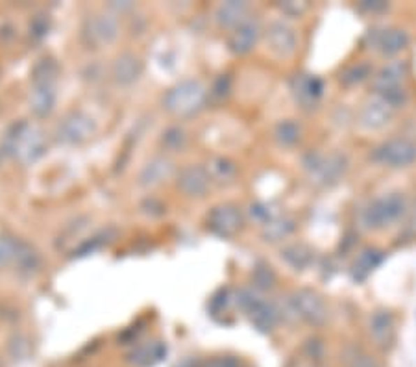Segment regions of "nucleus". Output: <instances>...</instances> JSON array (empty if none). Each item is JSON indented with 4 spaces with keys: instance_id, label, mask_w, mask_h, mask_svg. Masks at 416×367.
<instances>
[{
    "instance_id": "1",
    "label": "nucleus",
    "mask_w": 416,
    "mask_h": 367,
    "mask_svg": "<svg viewBox=\"0 0 416 367\" xmlns=\"http://www.w3.org/2000/svg\"><path fill=\"white\" fill-rule=\"evenodd\" d=\"M207 89L200 80H181L172 85L163 99V106L174 117H193L206 106Z\"/></svg>"
},
{
    "instance_id": "2",
    "label": "nucleus",
    "mask_w": 416,
    "mask_h": 367,
    "mask_svg": "<svg viewBox=\"0 0 416 367\" xmlns=\"http://www.w3.org/2000/svg\"><path fill=\"white\" fill-rule=\"evenodd\" d=\"M407 210L406 197L401 193H389L383 197L376 199L363 212V223L366 229L380 230L390 226L403 217Z\"/></svg>"
},
{
    "instance_id": "3",
    "label": "nucleus",
    "mask_w": 416,
    "mask_h": 367,
    "mask_svg": "<svg viewBox=\"0 0 416 367\" xmlns=\"http://www.w3.org/2000/svg\"><path fill=\"white\" fill-rule=\"evenodd\" d=\"M304 167L307 175L316 186H333L344 176L348 169V161L343 154H320L309 152L304 158Z\"/></svg>"
},
{
    "instance_id": "4",
    "label": "nucleus",
    "mask_w": 416,
    "mask_h": 367,
    "mask_svg": "<svg viewBox=\"0 0 416 367\" xmlns=\"http://www.w3.org/2000/svg\"><path fill=\"white\" fill-rule=\"evenodd\" d=\"M289 310L296 319L306 321L313 326L324 325L329 315L326 301L313 289H298L292 293L289 297Z\"/></svg>"
},
{
    "instance_id": "5",
    "label": "nucleus",
    "mask_w": 416,
    "mask_h": 367,
    "mask_svg": "<svg viewBox=\"0 0 416 367\" xmlns=\"http://www.w3.org/2000/svg\"><path fill=\"white\" fill-rule=\"evenodd\" d=\"M119 38V21L111 13H95L85 19L82 39L89 48L107 47Z\"/></svg>"
},
{
    "instance_id": "6",
    "label": "nucleus",
    "mask_w": 416,
    "mask_h": 367,
    "mask_svg": "<svg viewBox=\"0 0 416 367\" xmlns=\"http://www.w3.org/2000/svg\"><path fill=\"white\" fill-rule=\"evenodd\" d=\"M11 150L22 164H36L47 152V141L37 127L21 124L11 138Z\"/></svg>"
},
{
    "instance_id": "7",
    "label": "nucleus",
    "mask_w": 416,
    "mask_h": 367,
    "mask_svg": "<svg viewBox=\"0 0 416 367\" xmlns=\"http://www.w3.org/2000/svg\"><path fill=\"white\" fill-rule=\"evenodd\" d=\"M96 132L95 119L84 112H70L56 128V138L65 145H82Z\"/></svg>"
},
{
    "instance_id": "8",
    "label": "nucleus",
    "mask_w": 416,
    "mask_h": 367,
    "mask_svg": "<svg viewBox=\"0 0 416 367\" xmlns=\"http://www.w3.org/2000/svg\"><path fill=\"white\" fill-rule=\"evenodd\" d=\"M244 217L235 204H218L207 215V229L218 238H232L243 229Z\"/></svg>"
},
{
    "instance_id": "9",
    "label": "nucleus",
    "mask_w": 416,
    "mask_h": 367,
    "mask_svg": "<svg viewBox=\"0 0 416 367\" xmlns=\"http://www.w3.org/2000/svg\"><path fill=\"white\" fill-rule=\"evenodd\" d=\"M374 160L387 167H407L416 160V143L406 138L390 139L374 150Z\"/></svg>"
},
{
    "instance_id": "10",
    "label": "nucleus",
    "mask_w": 416,
    "mask_h": 367,
    "mask_svg": "<svg viewBox=\"0 0 416 367\" xmlns=\"http://www.w3.org/2000/svg\"><path fill=\"white\" fill-rule=\"evenodd\" d=\"M178 189L187 197H202L211 186V176L202 165H187L178 173Z\"/></svg>"
},
{
    "instance_id": "11",
    "label": "nucleus",
    "mask_w": 416,
    "mask_h": 367,
    "mask_svg": "<svg viewBox=\"0 0 416 367\" xmlns=\"http://www.w3.org/2000/svg\"><path fill=\"white\" fill-rule=\"evenodd\" d=\"M261 36V27L255 19H244L239 27L233 28L228 39V48L232 50L235 56H244L252 50L259 41Z\"/></svg>"
},
{
    "instance_id": "12",
    "label": "nucleus",
    "mask_w": 416,
    "mask_h": 367,
    "mask_svg": "<svg viewBox=\"0 0 416 367\" xmlns=\"http://www.w3.org/2000/svg\"><path fill=\"white\" fill-rule=\"evenodd\" d=\"M290 89L295 95L296 102L306 110H311L316 106V102L320 101L324 93V84L320 78L311 75H296L290 82Z\"/></svg>"
},
{
    "instance_id": "13",
    "label": "nucleus",
    "mask_w": 416,
    "mask_h": 367,
    "mask_svg": "<svg viewBox=\"0 0 416 367\" xmlns=\"http://www.w3.org/2000/svg\"><path fill=\"white\" fill-rule=\"evenodd\" d=\"M267 41H269L270 48L279 56H290L298 47V36H296L295 28L283 21H276L270 24L269 32H267Z\"/></svg>"
},
{
    "instance_id": "14",
    "label": "nucleus",
    "mask_w": 416,
    "mask_h": 367,
    "mask_svg": "<svg viewBox=\"0 0 416 367\" xmlns=\"http://www.w3.org/2000/svg\"><path fill=\"white\" fill-rule=\"evenodd\" d=\"M392 113H394V108L390 106L383 96L378 95L374 96V99L364 102L359 119H361V124H363L364 128L378 130V128H383L385 124L392 119Z\"/></svg>"
},
{
    "instance_id": "15",
    "label": "nucleus",
    "mask_w": 416,
    "mask_h": 367,
    "mask_svg": "<svg viewBox=\"0 0 416 367\" xmlns=\"http://www.w3.org/2000/svg\"><path fill=\"white\" fill-rule=\"evenodd\" d=\"M167 354V345L159 340H150L144 343H139L128 352V364L133 367H154L158 366Z\"/></svg>"
},
{
    "instance_id": "16",
    "label": "nucleus",
    "mask_w": 416,
    "mask_h": 367,
    "mask_svg": "<svg viewBox=\"0 0 416 367\" xmlns=\"http://www.w3.org/2000/svg\"><path fill=\"white\" fill-rule=\"evenodd\" d=\"M142 62L132 52H122L111 65V76L119 85H132L141 78Z\"/></svg>"
},
{
    "instance_id": "17",
    "label": "nucleus",
    "mask_w": 416,
    "mask_h": 367,
    "mask_svg": "<svg viewBox=\"0 0 416 367\" xmlns=\"http://www.w3.org/2000/svg\"><path fill=\"white\" fill-rule=\"evenodd\" d=\"M174 165L169 158L165 156H156L150 161L144 164V167L139 173V184L142 187H156L163 184L172 176Z\"/></svg>"
},
{
    "instance_id": "18",
    "label": "nucleus",
    "mask_w": 416,
    "mask_h": 367,
    "mask_svg": "<svg viewBox=\"0 0 416 367\" xmlns=\"http://www.w3.org/2000/svg\"><path fill=\"white\" fill-rule=\"evenodd\" d=\"M30 110L37 117H48L56 110L58 102V85L56 84H32Z\"/></svg>"
},
{
    "instance_id": "19",
    "label": "nucleus",
    "mask_w": 416,
    "mask_h": 367,
    "mask_svg": "<svg viewBox=\"0 0 416 367\" xmlns=\"http://www.w3.org/2000/svg\"><path fill=\"white\" fill-rule=\"evenodd\" d=\"M246 315L259 332H272L279 321L278 308L272 303H269V301H265L263 297H259L255 301V304L248 310Z\"/></svg>"
},
{
    "instance_id": "20",
    "label": "nucleus",
    "mask_w": 416,
    "mask_h": 367,
    "mask_svg": "<svg viewBox=\"0 0 416 367\" xmlns=\"http://www.w3.org/2000/svg\"><path fill=\"white\" fill-rule=\"evenodd\" d=\"M407 73H409V69H407L406 62H390L389 65H385L383 69L376 75V91L378 93H387V91L398 89L407 78Z\"/></svg>"
},
{
    "instance_id": "21",
    "label": "nucleus",
    "mask_w": 416,
    "mask_h": 367,
    "mask_svg": "<svg viewBox=\"0 0 416 367\" xmlns=\"http://www.w3.org/2000/svg\"><path fill=\"white\" fill-rule=\"evenodd\" d=\"M394 317L387 310H380L370 317V336L380 347H389L394 341Z\"/></svg>"
},
{
    "instance_id": "22",
    "label": "nucleus",
    "mask_w": 416,
    "mask_h": 367,
    "mask_svg": "<svg viewBox=\"0 0 416 367\" xmlns=\"http://www.w3.org/2000/svg\"><path fill=\"white\" fill-rule=\"evenodd\" d=\"M281 258L289 264L295 271H306L315 260V252L306 243H292L281 249Z\"/></svg>"
},
{
    "instance_id": "23",
    "label": "nucleus",
    "mask_w": 416,
    "mask_h": 367,
    "mask_svg": "<svg viewBox=\"0 0 416 367\" xmlns=\"http://www.w3.org/2000/svg\"><path fill=\"white\" fill-rule=\"evenodd\" d=\"M246 13H248L246 2L232 0V2H224V4L218 6L215 17H216V22H218L222 28H235L239 27L244 19H248Z\"/></svg>"
},
{
    "instance_id": "24",
    "label": "nucleus",
    "mask_w": 416,
    "mask_h": 367,
    "mask_svg": "<svg viewBox=\"0 0 416 367\" xmlns=\"http://www.w3.org/2000/svg\"><path fill=\"white\" fill-rule=\"evenodd\" d=\"M376 45L380 47L385 56H394L409 45V36L401 28H389V30H383L380 34Z\"/></svg>"
},
{
    "instance_id": "25",
    "label": "nucleus",
    "mask_w": 416,
    "mask_h": 367,
    "mask_svg": "<svg viewBox=\"0 0 416 367\" xmlns=\"http://www.w3.org/2000/svg\"><path fill=\"white\" fill-rule=\"evenodd\" d=\"M296 229V221L292 217H272L269 223H265L263 226V238L265 241H270V243H274V241H281L285 238H289Z\"/></svg>"
},
{
    "instance_id": "26",
    "label": "nucleus",
    "mask_w": 416,
    "mask_h": 367,
    "mask_svg": "<svg viewBox=\"0 0 416 367\" xmlns=\"http://www.w3.org/2000/svg\"><path fill=\"white\" fill-rule=\"evenodd\" d=\"M383 261V252L380 249H364L359 258L353 264V278L355 280H364L370 273L374 271L376 267Z\"/></svg>"
},
{
    "instance_id": "27",
    "label": "nucleus",
    "mask_w": 416,
    "mask_h": 367,
    "mask_svg": "<svg viewBox=\"0 0 416 367\" xmlns=\"http://www.w3.org/2000/svg\"><path fill=\"white\" fill-rule=\"evenodd\" d=\"M206 169L211 176V182L215 180L218 184H228L230 180H233V176L237 173L235 164L232 160H228V158H222V156L211 158Z\"/></svg>"
},
{
    "instance_id": "28",
    "label": "nucleus",
    "mask_w": 416,
    "mask_h": 367,
    "mask_svg": "<svg viewBox=\"0 0 416 367\" xmlns=\"http://www.w3.org/2000/svg\"><path fill=\"white\" fill-rule=\"evenodd\" d=\"M59 67L52 58L39 59L32 69V84H58Z\"/></svg>"
},
{
    "instance_id": "29",
    "label": "nucleus",
    "mask_w": 416,
    "mask_h": 367,
    "mask_svg": "<svg viewBox=\"0 0 416 367\" xmlns=\"http://www.w3.org/2000/svg\"><path fill=\"white\" fill-rule=\"evenodd\" d=\"M302 136V128L298 122L295 121H281L276 127L274 138L281 147H292L295 143H298V139Z\"/></svg>"
},
{
    "instance_id": "30",
    "label": "nucleus",
    "mask_w": 416,
    "mask_h": 367,
    "mask_svg": "<svg viewBox=\"0 0 416 367\" xmlns=\"http://www.w3.org/2000/svg\"><path fill=\"white\" fill-rule=\"evenodd\" d=\"M161 145L170 152H179L187 145V134L179 127L167 128L161 136Z\"/></svg>"
},
{
    "instance_id": "31",
    "label": "nucleus",
    "mask_w": 416,
    "mask_h": 367,
    "mask_svg": "<svg viewBox=\"0 0 416 367\" xmlns=\"http://www.w3.org/2000/svg\"><path fill=\"white\" fill-rule=\"evenodd\" d=\"M370 75H372V69H370L369 64H357L344 71L343 75H341V82L344 85H357L366 80Z\"/></svg>"
},
{
    "instance_id": "32",
    "label": "nucleus",
    "mask_w": 416,
    "mask_h": 367,
    "mask_svg": "<svg viewBox=\"0 0 416 367\" xmlns=\"http://www.w3.org/2000/svg\"><path fill=\"white\" fill-rule=\"evenodd\" d=\"M252 280L255 289H270L276 282V275L274 271H272V267L258 266L255 269H253Z\"/></svg>"
},
{
    "instance_id": "33",
    "label": "nucleus",
    "mask_w": 416,
    "mask_h": 367,
    "mask_svg": "<svg viewBox=\"0 0 416 367\" xmlns=\"http://www.w3.org/2000/svg\"><path fill=\"white\" fill-rule=\"evenodd\" d=\"M230 303H235L232 295H230V289H221V292H216L209 301L211 314L213 315L226 314Z\"/></svg>"
},
{
    "instance_id": "34",
    "label": "nucleus",
    "mask_w": 416,
    "mask_h": 367,
    "mask_svg": "<svg viewBox=\"0 0 416 367\" xmlns=\"http://www.w3.org/2000/svg\"><path fill=\"white\" fill-rule=\"evenodd\" d=\"M230 91H232V78L228 75H221L213 84V89L209 91V95L221 102L230 95Z\"/></svg>"
},
{
    "instance_id": "35",
    "label": "nucleus",
    "mask_w": 416,
    "mask_h": 367,
    "mask_svg": "<svg viewBox=\"0 0 416 367\" xmlns=\"http://www.w3.org/2000/svg\"><path fill=\"white\" fill-rule=\"evenodd\" d=\"M348 367H381V366L376 362V358H372L370 354H366V352L363 351H357L348 358Z\"/></svg>"
},
{
    "instance_id": "36",
    "label": "nucleus",
    "mask_w": 416,
    "mask_h": 367,
    "mask_svg": "<svg viewBox=\"0 0 416 367\" xmlns=\"http://www.w3.org/2000/svg\"><path fill=\"white\" fill-rule=\"evenodd\" d=\"M200 367H243V362L235 357H216L204 362Z\"/></svg>"
},
{
    "instance_id": "37",
    "label": "nucleus",
    "mask_w": 416,
    "mask_h": 367,
    "mask_svg": "<svg viewBox=\"0 0 416 367\" xmlns=\"http://www.w3.org/2000/svg\"><path fill=\"white\" fill-rule=\"evenodd\" d=\"M250 215L252 219L259 221V223H269L270 219H272V212H270V208L263 203H255L250 206Z\"/></svg>"
},
{
    "instance_id": "38",
    "label": "nucleus",
    "mask_w": 416,
    "mask_h": 367,
    "mask_svg": "<svg viewBox=\"0 0 416 367\" xmlns=\"http://www.w3.org/2000/svg\"><path fill=\"white\" fill-rule=\"evenodd\" d=\"M279 8L285 11V13H289V15H300L302 11H306L307 4L306 2H283V4H279Z\"/></svg>"
},
{
    "instance_id": "39",
    "label": "nucleus",
    "mask_w": 416,
    "mask_h": 367,
    "mask_svg": "<svg viewBox=\"0 0 416 367\" xmlns=\"http://www.w3.org/2000/svg\"><path fill=\"white\" fill-rule=\"evenodd\" d=\"M359 8H361V10L363 11H369V13H378V11H383V10H387V8H389V4H387V2H380V0H378V2H370V0H364V2H361V4H359Z\"/></svg>"
},
{
    "instance_id": "40",
    "label": "nucleus",
    "mask_w": 416,
    "mask_h": 367,
    "mask_svg": "<svg viewBox=\"0 0 416 367\" xmlns=\"http://www.w3.org/2000/svg\"><path fill=\"white\" fill-rule=\"evenodd\" d=\"M13 254H15V247H11L8 243H0V266L10 260Z\"/></svg>"
},
{
    "instance_id": "41",
    "label": "nucleus",
    "mask_w": 416,
    "mask_h": 367,
    "mask_svg": "<svg viewBox=\"0 0 416 367\" xmlns=\"http://www.w3.org/2000/svg\"><path fill=\"white\" fill-rule=\"evenodd\" d=\"M322 351H324V345H322L320 341H307V352H309V357L318 358L322 354Z\"/></svg>"
},
{
    "instance_id": "42",
    "label": "nucleus",
    "mask_w": 416,
    "mask_h": 367,
    "mask_svg": "<svg viewBox=\"0 0 416 367\" xmlns=\"http://www.w3.org/2000/svg\"><path fill=\"white\" fill-rule=\"evenodd\" d=\"M133 8V4L132 2H121V4H119V2H111L110 4V10H115V11H126V10H132Z\"/></svg>"
},
{
    "instance_id": "43",
    "label": "nucleus",
    "mask_w": 416,
    "mask_h": 367,
    "mask_svg": "<svg viewBox=\"0 0 416 367\" xmlns=\"http://www.w3.org/2000/svg\"><path fill=\"white\" fill-rule=\"evenodd\" d=\"M202 364L198 362V360H195V358H185V360H181V362H178L174 367H200Z\"/></svg>"
},
{
    "instance_id": "44",
    "label": "nucleus",
    "mask_w": 416,
    "mask_h": 367,
    "mask_svg": "<svg viewBox=\"0 0 416 367\" xmlns=\"http://www.w3.org/2000/svg\"><path fill=\"white\" fill-rule=\"evenodd\" d=\"M311 367H318V366H311Z\"/></svg>"
}]
</instances>
